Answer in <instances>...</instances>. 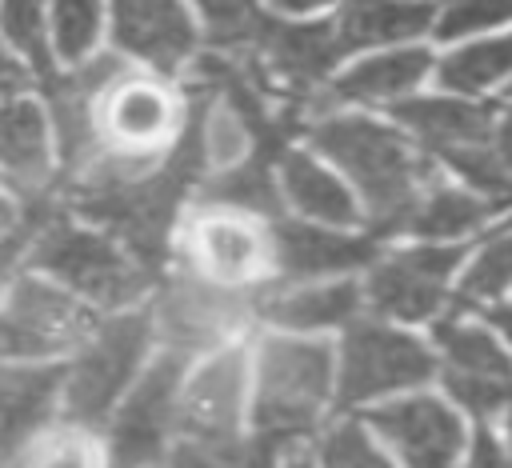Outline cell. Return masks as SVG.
<instances>
[{"mask_svg": "<svg viewBox=\"0 0 512 468\" xmlns=\"http://www.w3.org/2000/svg\"><path fill=\"white\" fill-rule=\"evenodd\" d=\"M312 140L336 164H344V172L360 184L376 228L400 232L420 196V180L428 176L424 164L416 160V152L396 132L380 128L372 120H360V116L320 120L312 128Z\"/></svg>", "mask_w": 512, "mask_h": 468, "instance_id": "6da1fadb", "label": "cell"}, {"mask_svg": "<svg viewBox=\"0 0 512 468\" xmlns=\"http://www.w3.org/2000/svg\"><path fill=\"white\" fill-rule=\"evenodd\" d=\"M28 264L44 268L72 296H84V300L108 304V308L136 300L148 284V272L108 232L72 224L60 212V204L36 228L32 248H28Z\"/></svg>", "mask_w": 512, "mask_h": 468, "instance_id": "7a4b0ae2", "label": "cell"}, {"mask_svg": "<svg viewBox=\"0 0 512 468\" xmlns=\"http://www.w3.org/2000/svg\"><path fill=\"white\" fill-rule=\"evenodd\" d=\"M396 120L444 156L472 188L492 200H512V160L500 152L484 108L464 100H404L396 104Z\"/></svg>", "mask_w": 512, "mask_h": 468, "instance_id": "3957f363", "label": "cell"}, {"mask_svg": "<svg viewBox=\"0 0 512 468\" xmlns=\"http://www.w3.org/2000/svg\"><path fill=\"white\" fill-rule=\"evenodd\" d=\"M332 352L304 340H264L256 376V420L276 444L308 432L328 400Z\"/></svg>", "mask_w": 512, "mask_h": 468, "instance_id": "277c9868", "label": "cell"}, {"mask_svg": "<svg viewBox=\"0 0 512 468\" xmlns=\"http://www.w3.org/2000/svg\"><path fill=\"white\" fill-rule=\"evenodd\" d=\"M148 336H152V320L144 312L116 316L88 332L80 360L64 372V384H60L68 420L88 424V428L108 420L112 404L124 396V388L132 384V376L144 360Z\"/></svg>", "mask_w": 512, "mask_h": 468, "instance_id": "5b68a950", "label": "cell"}, {"mask_svg": "<svg viewBox=\"0 0 512 468\" xmlns=\"http://www.w3.org/2000/svg\"><path fill=\"white\" fill-rule=\"evenodd\" d=\"M92 312L60 284L24 276L0 308V356H52L76 348L92 332Z\"/></svg>", "mask_w": 512, "mask_h": 468, "instance_id": "8992f818", "label": "cell"}, {"mask_svg": "<svg viewBox=\"0 0 512 468\" xmlns=\"http://www.w3.org/2000/svg\"><path fill=\"white\" fill-rule=\"evenodd\" d=\"M92 124L100 140L144 156V148L176 128V96L160 80L136 76L120 64L92 96Z\"/></svg>", "mask_w": 512, "mask_h": 468, "instance_id": "52a82bcc", "label": "cell"}, {"mask_svg": "<svg viewBox=\"0 0 512 468\" xmlns=\"http://www.w3.org/2000/svg\"><path fill=\"white\" fill-rule=\"evenodd\" d=\"M180 376H184V356L164 352L124 396L112 420V468H144L156 460L168 428L176 424Z\"/></svg>", "mask_w": 512, "mask_h": 468, "instance_id": "ba28073f", "label": "cell"}, {"mask_svg": "<svg viewBox=\"0 0 512 468\" xmlns=\"http://www.w3.org/2000/svg\"><path fill=\"white\" fill-rule=\"evenodd\" d=\"M432 376V356L420 340L380 328V324H352L344 340V372H340V400L356 404L392 388H408Z\"/></svg>", "mask_w": 512, "mask_h": 468, "instance_id": "9c48e42d", "label": "cell"}, {"mask_svg": "<svg viewBox=\"0 0 512 468\" xmlns=\"http://www.w3.org/2000/svg\"><path fill=\"white\" fill-rule=\"evenodd\" d=\"M436 340L444 348V380L460 404L488 416L512 400V360L484 328L444 320L436 324Z\"/></svg>", "mask_w": 512, "mask_h": 468, "instance_id": "30bf717a", "label": "cell"}, {"mask_svg": "<svg viewBox=\"0 0 512 468\" xmlns=\"http://www.w3.org/2000/svg\"><path fill=\"white\" fill-rule=\"evenodd\" d=\"M460 260V248H416V252H396L380 260L368 276V300L400 320H420L432 316L444 304L448 276Z\"/></svg>", "mask_w": 512, "mask_h": 468, "instance_id": "8fae6325", "label": "cell"}, {"mask_svg": "<svg viewBox=\"0 0 512 468\" xmlns=\"http://www.w3.org/2000/svg\"><path fill=\"white\" fill-rule=\"evenodd\" d=\"M372 424L404 456L408 468H452L464 444L460 420L440 400H428V396L388 404L372 412Z\"/></svg>", "mask_w": 512, "mask_h": 468, "instance_id": "7c38bea8", "label": "cell"}, {"mask_svg": "<svg viewBox=\"0 0 512 468\" xmlns=\"http://www.w3.org/2000/svg\"><path fill=\"white\" fill-rule=\"evenodd\" d=\"M64 368L52 364H8L0 368V468L16 464L32 436L48 424Z\"/></svg>", "mask_w": 512, "mask_h": 468, "instance_id": "4fadbf2b", "label": "cell"}, {"mask_svg": "<svg viewBox=\"0 0 512 468\" xmlns=\"http://www.w3.org/2000/svg\"><path fill=\"white\" fill-rule=\"evenodd\" d=\"M112 28L124 52L156 68H176L196 44L180 0H112Z\"/></svg>", "mask_w": 512, "mask_h": 468, "instance_id": "5bb4252c", "label": "cell"}, {"mask_svg": "<svg viewBox=\"0 0 512 468\" xmlns=\"http://www.w3.org/2000/svg\"><path fill=\"white\" fill-rule=\"evenodd\" d=\"M244 400V356L220 352L176 396V424L184 436H232Z\"/></svg>", "mask_w": 512, "mask_h": 468, "instance_id": "9a60e30c", "label": "cell"}, {"mask_svg": "<svg viewBox=\"0 0 512 468\" xmlns=\"http://www.w3.org/2000/svg\"><path fill=\"white\" fill-rule=\"evenodd\" d=\"M252 52L268 64V72H276L292 88H312L344 56L332 24H280V20L260 24Z\"/></svg>", "mask_w": 512, "mask_h": 468, "instance_id": "2e32d148", "label": "cell"}, {"mask_svg": "<svg viewBox=\"0 0 512 468\" xmlns=\"http://www.w3.org/2000/svg\"><path fill=\"white\" fill-rule=\"evenodd\" d=\"M236 320H240V300H236V292H228L224 284L176 280V284L164 292V300H160V328H164V336L176 344V352L212 344V340L224 336Z\"/></svg>", "mask_w": 512, "mask_h": 468, "instance_id": "e0dca14e", "label": "cell"}, {"mask_svg": "<svg viewBox=\"0 0 512 468\" xmlns=\"http://www.w3.org/2000/svg\"><path fill=\"white\" fill-rule=\"evenodd\" d=\"M192 252L200 260V268L216 284L252 280L272 260V244L252 224H244L236 216H208V220H200L196 236H192Z\"/></svg>", "mask_w": 512, "mask_h": 468, "instance_id": "ac0fdd59", "label": "cell"}, {"mask_svg": "<svg viewBox=\"0 0 512 468\" xmlns=\"http://www.w3.org/2000/svg\"><path fill=\"white\" fill-rule=\"evenodd\" d=\"M372 256V240H352L328 228H308V224H280L272 236V260L280 264L284 276L308 280L340 268H356Z\"/></svg>", "mask_w": 512, "mask_h": 468, "instance_id": "d6986e66", "label": "cell"}, {"mask_svg": "<svg viewBox=\"0 0 512 468\" xmlns=\"http://www.w3.org/2000/svg\"><path fill=\"white\" fill-rule=\"evenodd\" d=\"M0 172L24 192L48 184V120L32 100L0 104Z\"/></svg>", "mask_w": 512, "mask_h": 468, "instance_id": "ffe728a7", "label": "cell"}, {"mask_svg": "<svg viewBox=\"0 0 512 468\" xmlns=\"http://www.w3.org/2000/svg\"><path fill=\"white\" fill-rule=\"evenodd\" d=\"M432 8L428 4H408V0H348L344 12L336 16L332 32L340 40V52L368 48V44H392L408 40L428 28Z\"/></svg>", "mask_w": 512, "mask_h": 468, "instance_id": "44dd1931", "label": "cell"}, {"mask_svg": "<svg viewBox=\"0 0 512 468\" xmlns=\"http://www.w3.org/2000/svg\"><path fill=\"white\" fill-rule=\"evenodd\" d=\"M280 180H284V196L312 220L320 224H356V200L352 192L332 176L324 172L320 164H312L304 152H288L280 160Z\"/></svg>", "mask_w": 512, "mask_h": 468, "instance_id": "7402d4cb", "label": "cell"}, {"mask_svg": "<svg viewBox=\"0 0 512 468\" xmlns=\"http://www.w3.org/2000/svg\"><path fill=\"white\" fill-rule=\"evenodd\" d=\"M424 72H428V52L424 48H396V52H384V56H372V60L356 64L348 76L336 80L332 96L336 100H368V104L396 100L408 88H416L424 80Z\"/></svg>", "mask_w": 512, "mask_h": 468, "instance_id": "603a6c76", "label": "cell"}, {"mask_svg": "<svg viewBox=\"0 0 512 468\" xmlns=\"http://www.w3.org/2000/svg\"><path fill=\"white\" fill-rule=\"evenodd\" d=\"M360 292L352 284H320V288H296L276 292L260 304V312L284 328H328L356 312Z\"/></svg>", "mask_w": 512, "mask_h": 468, "instance_id": "cb8c5ba5", "label": "cell"}, {"mask_svg": "<svg viewBox=\"0 0 512 468\" xmlns=\"http://www.w3.org/2000/svg\"><path fill=\"white\" fill-rule=\"evenodd\" d=\"M272 152L276 148L256 144L252 160L228 164L224 176L208 184V200L228 204V208H244V212H276L280 196H276V184H272Z\"/></svg>", "mask_w": 512, "mask_h": 468, "instance_id": "d4e9b609", "label": "cell"}, {"mask_svg": "<svg viewBox=\"0 0 512 468\" xmlns=\"http://www.w3.org/2000/svg\"><path fill=\"white\" fill-rule=\"evenodd\" d=\"M276 440L260 436L252 444L232 436H184L172 452V468H272Z\"/></svg>", "mask_w": 512, "mask_h": 468, "instance_id": "484cf974", "label": "cell"}, {"mask_svg": "<svg viewBox=\"0 0 512 468\" xmlns=\"http://www.w3.org/2000/svg\"><path fill=\"white\" fill-rule=\"evenodd\" d=\"M504 76H512V36L468 44L440 64V80L452 92H484Z\"/></svg>", "mask_w": 512, "mask_h": 468, "instance_id": "4316f807", "label": "cell"}, {"mask_svg": "<svg viewBox=\"0 0 512 468\" xmlns=\"http://www.w3.org/2000/svg\"><path fill=\"white\" fill-rule=\"evenodd\" d=\"M488 216V208L476 196H464L456 188H436L428 196H416L404 228L424 232V236H464L472 232L480 220Z\"/></svg>", "mask_w": 512, "mask_h": 468, "instance_id": "83f0119b", "label": "cell"}, {"mask_svg": "<svg viewBox=\"0 0 512 468\" xmlns=\"http://www.w3.org/2000/svg\"><path fill=\"white\" fill-rule=\"evenodd\" d=\"M0 32H4L8 44L32 64V72H40L44 80H52L44 0H0Z\"/></svg>", "mask_w": 512, "mask_h": 468, "instance_id": "f1b7e54d", "label": "cell"}, {"mask_svg": "<svg viewBox=\"0 0 512 468\" xmlns=\"http://www.w3.org/2000/svg\"><path fill=\"white\" fill-rule=\"evenodd\" d=\"M196 4L220 48H252L260 24L268 20L260 12V0H196Z\"/></svg>", "mask_w": 512, "mask_h": 468, "instance_id": "f546056e", "label": "cell"}, {"mask_svg": "<svg viewBox=\"0 0 512 468\" xmlns=\"http://www.w3.org/2000/svg\"><path fill=\"white\" fill-rule=\"evenodd\" d=\"M100 32V0H52V40L64 60H80Z\"/></svg>", "mask_w": 512, "mask_h": 468, "instance_id": "4dcf8cb0", "label": "cell"}, {"mask_svg": "<svg viewBox=\"0 0 512 468\" xmlns=\"http://www.w3.org/2000/svg\"><path fill=\"white\" fill-rule=\"evenodd\" d=\"M508 284H512V236H500L476 256V264L464 280V296L488 300V296H500Z\"/></svg>", "mask_w": 512, "mask_h": 468, "instance_id": "1f68e13d", "label": "cell"}, {"mask_svg": "<svg viewBox=\"0 0 512 468\" xmlns=\"http://www.w3.org/2000/svg\"><path fill=\"white\" fill-rule=\"evenodd\" d=\"M512 20V0H448L440 12V36H468Z\"/></svg>", "mask_w": 512, "mask_h": 468, "instance_id": "d6a6232c", "label": "cell"}, {"mask_svg": "<svg viewBox=\"0 0 512 468\" xmlns=\"http://www.w3.org/2000/svg\"><path fill=\"white\" fill-rule=\"evenodd\" d=\"M324 468H392L360 432V424H340L324 436V452H320Z\"/></svg>", "mask_w": 512, "mask_h": 468, "instance_id": "836d02e7", "label": "cell"}, {"mask_svg": "<svg viewBox=\"0 0 512 468\" xmlns=\"http://www.w3.org/2000/svg\"><path fill=\"white\" fill-rule=\"evenodd\" d=\"M24 468H92V460H88V448L80 440H52Z\"/></svg>", "mask_w": 512, "mask_h": 468, "instance_id": "e575fe53", "label": "cell"}, {"mask_svg": "<svg viewBox=\"0 0 512 468\" xmlns=\"http://www.w3.org/2000/svg\"><path fill=\"white\" fill-rule=\"evenodd\" d=\"M28 80H32V76H28V68H24V64H20L4 44H0V100H4V96L24 92V88H28Z\"/></svg>", "mask_w": 512, "mask_h": 468, "instance_id": "d590c367", "label": "cell"}, {"mask_svg": "<svg viewBox=\"0 0 512 468\" xmlns=\"http://www.w3.org/2000/svg\"><path fill=\"white\" fill-rule=\"evenodd\" d=\"M468 468H508L488 428H480V432H476V448H472V464H468Z\"/></svg>", "mask_w": 512, "mask_h": 468, "instance_id": "8d00e7d4", "label": "cell"}, {"mask_svg": "<svg viewBox=\"0 0 512 468\" xmlns=\"http://www.w3.org/2000/svg\"><path fill=\"white\" fill-rule=\"evenodd\" d=\"M492 136H496V144H500V152L512 160V108L500 116V124L492 128Z\"/></svg>", "mask_w": 512, "mask_h": 468, "instance_id": "74e56055", "label": "cell"}, {"mask_svg": "<svg viewBox=\"0 0 512 468\" xmlns=\"http://www.w3.org/2000/svg\"><path fill=\"white\" fill-rule=\"evenodd\" d=\"M316 4H328V0H276V8H284V12H304V8H316Z\"/></svg>", "mask_w": 512, "mask_h": 468, "instance_id": "f35d334b", "label": "cell"}, {"mask_svg": "<svg viewBox=\"0 0 512 468\" xmlns=\"http://www.w3.org/2000/svg\"><path fill=\"white\" fill-rule=\"evenodd\" d=\"M12 220H16V208L8 204V196H0V232H4Z\"/></svg>", "mask_w": 512, "mask_h": 468, "instance_id": "ab89813d", "label": "cell"}, {"mask_svg": "<svg viewBox=\"0 0 512 468\" xmlns=\"http://www.w3.org/2000/svg\"><path fill=\"white\" fill-rule=\"evenodd\" d=\"M288 468H308V464L304 460H288Z\"/></svg>", "mask_w": 512, "mask_h": 468, "instance_id": "60d3db41", "label": "cell"}, {"mask_svg": "<svg viewBox=\"0 0 512 468\" xmlns=\"http://www.w3.org/2000/svg\"><path fill=\"white\" fill-rule=\"evenodd\" d=\"M508 428H512V420H508Z\"/></svg>", "mask_w": 512, "mask_h": 468, "instance_id": "b9f144b4", "label": "cell"}]
</instances>
